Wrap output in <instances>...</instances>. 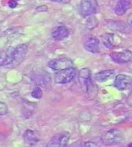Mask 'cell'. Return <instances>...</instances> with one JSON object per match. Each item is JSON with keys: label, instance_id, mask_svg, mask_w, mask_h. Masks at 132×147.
<instances>
[{"label": "cell", "instance_id": "1", "mask_svg": "<svg viewBox=\"0 0 132 147\" xmlns=\"http://www.w3.org/2000/svg\"><path fill=\"white\" fill-rule=\"evenodd\" d=\"M28 51V46L21 44L16 47H9L5 51V61L3 67L12 69L19 66L24 60Z\"/></svg>", "mask_w": 132, "mask_h": 147}, {"label": "cell", "instance_id": "2", "mask_svg": "<svg viewBox=\"0 0 132 147\" xmlns=\"http://www.w3.org/2000/svg\"><path fill=\"white\" fill-rule=\"evenodd\" d=\"M79 81L82 88L89 96L92 97L96 95L97 88L92 81L91 72L88 68H82L79 71Z\"/></svg>", "mask_w": 132, "mask_h": 147}, {"label": "cell", "instance_id": "3", "mask_svg": "<svg viewBox=\"0 0 132 147\" xmlns=\"http://www.w3.org/2000/svg\"><path fill=\"white\" fill-rule=\"evenodd\" d=\"M124 137L122 131L118 129L109 130L102 135L101 141L106 146H113L121 143L123 141Z\"/></svg>", "mask_w": 132, "mask_h": 147}, {"label": "cell", "instance_id": "4", "mask_svg": "<svg viewBox=\"0 0 132 147\" xmlns=\"http://www.w3.org/2000/svg\"><path fill=\"white\" fill-rule=\"evenodd\" d=\"M76 74V69L74 67L58 71L55 74V83L58 84H67L74 79Z\"/></svg>", "mask_w": 132, "mask_h": 147}, {"label": "cell", "instance_id": "5", "mask_svg": "<svg viewBox=\"0 0 132 147\" xmlns=\"http://www.w3.org/2000/svg\"><path fill=\"white\" fill-rule=\"evenodd\" d=\"M48 66L53 71H58L66 68L73 67V61L67 57L54 59L48 63Z\"/></svg>", "mask_w": 132, "mask_h": 147}, {"label": "cell", "instance_id": "6", "mask_svg": "<svg viewBox=\"0 0 132 147\" xmlns=\"http://www.w3.org/2000/svg\"><path fill=\"white\" fill-rule=\"evenodd\" d=\"M98 9V4L96 0H82L80 5L81 15L86 17L95 14Z\"/></svg>", "mask_w": 132, "mask_h": 147}, {"label": "cell", "instance_id": "7", "mask_svg": "<svg viewBox=\"0 0 132 147\" xmlns=\"http://www.w3.org/2000/svg\"><path fill=\"white\" fill-rule=\"evenodd\" d=\"M70 134L68 132L64 131L54 136L48 144V147H65L67 145L69 139Z\"/></svg>", "mask_w": 132, "mask_h": 147}, {"label": "cell", "instance_id": "8", "mask_svg": "<svg viewBox=\"0 0 132 147\" xmlns=\"http://www.w3.org/2000/svg\"><path fill=\"white\" fill-rule=\"evenodd\" d=\"M132 84V77L123 74H119L115 77L114 85L119 90H126Z\"/></svg>", "mask_w": 132, "mask_h": 147}, {"label": "cell", "instance_id": "9", "mask_svg": "<svg viewBox=\"0 0 132 147\" xmlns=\"http://www.w3.org/2000/svg\"><path fill=\"white\" fill-rule=\"evenodd\" d=\"M111 60L117 63H125L132 60V51L125 50L120 52H114L110 55Z\"/></svg>", "mask_w": 132, "mask_h": 147}, {"label": "cell", "instance_id": "10", "mask_svg": "<svg viewBox=\"0 0 132 147\" xmlns=\"http://www.w3.org/2000/svg\"><path fill=\"white\" fill-rule=\"evenodd\" d=\"M84 48L86 51L93 54H97L100 51L99 40L93 35L89 36L84 43Z\"/></svg>", "mask_w": 132, "mask_h": 147}, {"label": "cell", "instance_id": "11", "mask_svg": "<svg viewBox=\"0 0 132 147\" xmlns=\"http://www.w3.org/2000/svg\"><path fill=\"white\" fill-rule=\"evenodd\" d=\"M52 34L54 40H62L68 37L69 31L67 27L61 25L54 28L52 31Z\"/></svg>", "mask_w": 132, "mask_h": 147}, {"label": "cell", "instance_id": "12", "mask_svg": "<svg viewBox=\"0 0 132 147\" xmlns=\"http://www.w3.org/2000/svg\"><path fill=\"white\" fill-rule=\"evenodd\" d=\"M23 137L25 143L30 146H35L40 141L37 133L34 130H26L23 134Z\"/></svg>", "mask_w": 132, "mask_h": 147}, {"label": "cell", "instance_id": "13", "mask_svg": "<svg viewBox=\"0 0 132 147\" xmlns=\"http://www.w3.org/2000/svg\"><path fill=\"white\" fill-rule=\"evenodd\" d=\"M131 0H119L115 7V13L119 16H123L131 7Z\"/></svg>", "mask_w": 132, "mask_h": 147}, {"label": "cell", "instance_id": "14", "mask_svg": "<svg viewBox=\"0 0 132 147\" xmlns=\"http://www.w3.org/2000/svg\"><path fill=\"white\" fill-rule=\"evenodd\" d=\"M115 74L114 69H106L98 72L94 76V79L99 83H104L110 78Z\"/></svg>", "mask_w": 132, "mask_h": 147}, {"label": "cell", "instance_id": "15", "mask_svg": "<svg viewBox=\"0 0 132 147\" xmlns=\"http://www.w3.org/2000/svg\"><path fill=\"white\" fill-rule=\"evenodd\" d=\"M101 40L104 45L108 49H113L116 45L114 34H113L106 33L103 34L101 36Z\"/></svg>", "mask_w": 132, "mask_h": 147}, {"label": "cell", "instance_id": "16", "mask_svg": "<svg viewBox=\"0 0 132 147\" xmlns=\"http://www.w3.org/2000/svg\"><path fill=\"white\" fill-rule=\"evenodd\" d=\"M47 79L48 78L42 75H37L32 78L35 84L40 85H44L47 84Z\"/></svg>", "mask_w": 132, "mask_h": 147}, {"label": "cell", "instance_id": "17", "mask_svg": "<svg viewBox=\"0 0 132 147\" xmlns=\"http://www.w3.org/2000/svg\"><path fill=\"white\" fill-rule=\"evenodd\" d=\"M98 25L97 19L95 17L90 18L86 23V26L89 29H93L97 27Z\"/></svg>", "mask_w": 132, "mask_h": 147}, {"label": "cell", "instance_id": "18", "mask_svg": "<svg viewBox=\"0 0 132 147\" xmlns=\"http://www.w3.org/2000/svg\"><path fill=\"white\" fill-rule=\"evenodd\" d=\"M43 91L40 87H36L33 89L31 92V96L36 99H40L43 96Z\"/></svg>", "mask_w": 132, "mask_h": 147}, {"label": "cell", "instance_id": "19", "mask_svg": "<svg viewBox=\"0 0 132 147\" xmlns=\"http://www.w3.org/2000/svg\"><path fill=\"white\" fill-rule=\"evenodd\" d=\"M8 113V108L6 103L0 102V115H5Z\"/></svg>", "mask_w": 132, "mask_h": 147}, {"label": "cell", "instance_id": "20", "mask_svg": "<svg viewBox=\"0 0 132 147\" xmlns=\"http://www.w3.org/2000/svg\"><path fill=\"white\" fill-rule=\"evenodd\" d=\"M5 61V52L1 53L0 52V67L3 66Z\"/></svg>", "mask_w": 132, "mask_h": 147}, {"label": "cell", "instance_id": "21", "mask_svg": "<svg viewBox=\"0 0 132 147\" xmlns=\"http://www.w3.org/2000/svg\"><path fill=\"white\" fill-rule=\"evenodd\" d=\"M48 9V8L46 5H42V6H39L36 8V11L38 12H42V11H47Z\"/></svg>", "mask_w": 132, "mask_h": 147}, {"label": "cell", "instance_id": "22", "mask_svg": "<svg viewBox=\"0 0 132 147\" xmlns=\"http://www.w3.org/2000/svg\"><path fill=\"white\" fill-rule=\"evenodd\" d=\"M17 5V2L15 0H10L8 2V6L11 8H15Z\"/></svg>", "mask_w": 132, "mask_h": 147}, {"label": "cell", "instance_id": "23", "mask_svg": "<svg viewBox=\"0 0 132 147\" xmlns=\"http://www.w3.org/2000/svg\"><path fill=\"white\" fill-rule=\"evenodd\" d=\"M53 2H58L59 3H62V4H67L69 3L71 0H51Z\"/></svg>", "mask_w": 132, "mask_h": 147}, {"label": "cell", "instance_id": "24", "mask_svg": "<svg viewBox=\"0 0 132 147\" xmlns=\"http://www.w3.org/2000/svg\"><path fill=\"white\" fill-rule=\"evenodd\" d=\"M15 1H19V0H15Z\"/></svg>", "mask_w": 132, "mask_h": 147}]
</instances>
